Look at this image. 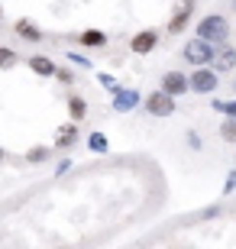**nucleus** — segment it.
Segmentation results:
<instances>
[{
    "label": "nucleus",
    "instance_id": "nucleus-2",
    "mask_svg": "<svg viewBox=\"0 0 236 249\" xmlns=\"http://www.w3.org/2000/svg\"><path fill=\"white\" fill-rule=\"evenodd\" d=\"M214 42H207V39H200V36H194V39H188L184 42V49H182V55H184V62H191L194 68L198 65H210L214 62Z\"/></svg>",
    "mask_w": 236,
    "mask_h": 249
},
{
    "label": "nucleus",
    "instance_id": "nucleus-1",
    "mask_svg": "<svg viewBox=\"0 0 236 249\" xmlns=\"http://www.w3.org/2000/svg\"><path fill=\"white\" fill-rule=\"evenodd\" d=\"M198 36L207 39V42H214V46L227 42L230 39V19L223 17V13H207V17L198 23Z\"/></svg>",
    "mask_w": 236,
    "mask_h": 249
},
{
    "label": "nucleus",
    "instance_id": "nucleus-21",
    "mask_svg": "<svg viewBox=\"0 0 236 249\" xmlns=\"http://www.w3.org/2000/svg\"><path fill=\"white\" fill-rule=\"evenodd\" d=\"M55 81L72 84V81H74V71H72V68H55Z\"/></svg>",
    "mask_w": 236,
    "mask_h": 249
},
{
    "label": "nucleus",
    "instance_id": "nucleus-26",
    "mask_svg": "<svg viewBox=\"0 0 236 249\" xmlns=\"http://www.w3.org/2000/svg\"><path fill=\"white\" fill-rule=\"evenodd\" d=\"M0 19H3V7H0Z\"/></svg>",
    "mask_w": 236,
    "mask_h": 249
},
{
    "label": "nucleus",
    "instance_id": "nucleus-17",
    "mask_svg": "<svg viewBox=\"0 0 236 249\" xmlns=\"http://www.w3.org/2000/svg\"><path fill=\"white\" fill-rule=\"evenodd\" d=\"M52 156V146H33L26 152V162H33V165H39V162H46V159Z\"/></svg>",
    "mask_w": 236,
    "mask_h": 249
},
{
    "label": "nucleus",
    "instance_id": "nucleus-19",
    "mask_svg": "<svg viewBox=\"0 0 236 249\" xmlns=\"http://www.w3.org/2000/svg\"><path fill=\"white\" fill-rule=\"evenodd\" d=\"M214 110H220L223 117H236V101H214Z\"/></svg>",
    "mask_w": 236,
    "mask_h": 249
},
{
    "label": "nucleus",
    "instance_id": "nucleus-29",
    "mask_svg": "<svg viewBox=\"0 0 236 249\" xmlns=\"http://www.w3.org/2000/svg\"><path fill=\"white\" fill-rule=\"evenodd\" d=\"M233 7H236V3H233Z\"/></svg>",
    "mask_w": 236,
    "mask_h": 249
},
{
    "label": "nucleus",
    "instance_id": "nucleus-20",
    "mask_svg": "<svg viewBox=\"0 0 236 249\" xmlns=\"http://www.w3.org/2000/svg\"><path fill=\"white\" fill-rule=\"evenodd\" d=\"M97 84H100V88H107L110 94H113V91L120 88V84H117V78H113V74H104V71L97 74Z\"/></svg>",
    "mask_w": 236,
    "mask_h": 249
},
{
    "label": "nucleus",
    "instance_id": "nucleus-12",
    "mask_svg": "<svg viewBox=\"0 0 236 249\" xmlns=\"http://www.w3.org/2000/svg\"><path fill=\"white\" fill-rule=\"evenodd\" d=\"M26 65H29V71H36L39 78H55V68H58V65H55L52 58H46V55H33Z\"/></svg>",
    "mask_w": 236,
    "mask_h": 249
},
{
    "label": "nucleus",
    "instance_id": "nucleus-4",
    "mask_svg": "<svg viewBox=\"0 0 236 249\" xmlns=\"http://www.w3.org/2000/svg\"><path fill=\"white\" fill-rule=\"evenodd\" d=\"M188 84H191L194 94H214L217 84H220V78H217V71H214L210 65H198L194 74H188Z\"/></svg>",
    "mask_w": 236,
    "mask_h": 249
},
{
    "label": "nucleus",
    "instance_id": "nucleus-27",
    "mask_svg": "<svg viewBox=\"0 0 236 249\" xmlns=\"http://www.w3.org/2000/svg\"><path fill=\"white\" fill-rule=\"evenodd\" d=\"M233 94H236V81H233Z\"/></svg>",
    "mask_w": 236,
    "mask_h": 249
},
{
    "label": "nucleus",
    "instance_id": "nucleus-5",
    "mask_svg": "<svg viewBox=\"0 0 236 249\" xmlns=\"http://www.w3.org/2000/svg\"><path fill=\"white\" fill-rule=\"evenodd\" d=\"M139 104H143V94H139L136 88H117V91H113V110L117 113L136 110Z\"/></svg>",
    "mask_w": 236,
    "mask_h": 249
},
{
    "label": "nucleus",
    "instance_id": "nucleus-18",
    "mask_svg": "<svg viewBox=\"0 0 236 249\" xmlns=\"http://www.w3.org/2000/svg\"><path fill=\"white\" fill-rule=\"evenodd\" d=\"M220 139L223 142H236V117H227L220 123Z\"/></svg>",
    "mask_w": 236,
    "mask_h": 249
},
{
    "label": "nucleus",
    "instance_id": "nucleus-28",
    "mask_svg": "<svg viewBox=\"0 0 236 249\" xmlns=\"http://www.w3.org/2000/svg\"><path fill=\"white\" fill-rule=\"evenodd\" d=\"M0 159H3V149H0Z\"/></svg>",
    "mask_w": 236,
    "mask_h": 249
},
{
    "label": "nucleus",
    "instance_id": "nucleus-13",
    "mask_svg": "<svg viewBox=\"0 0 236 249\" xmlns=\"http://www.w3.org/2000/svg\"><path fill=\"white\" fill-rule=\"evenodd\" d=\"M68 117H72L74 123H81L84 117H88V101H84L81 94H72V97H68Z\"/></svg>",
    "mask_w": 236,
    "mask_h": 249
},
{
    "label": "nucleus",
    "instance_id": "nucleus-22",
    "mask_svg": "<svg viewBox=\"0 0 236 249\" xmlns=\"http://www.w3.org/2000/svg\"><path fill=\"white\" fill-rule=\"evenodd\" d=\"M68 62H72V65H78V68H91V62H88L84 55H78V52H68Z\"/></svg>",
    "mask_w": 236,
    "mask_h": 249
},
{
    "label": "nucleus",
    "instance_id": "nucleus-8",
    "mask_svg": "<svg viewBox=\"0 0 236 249\" xmlns=\"http://www.w3.org/2000/svg\"><path fill=\"white\" fill-rule=\"evenodd\" d=\"M162 91H168L172 97H184V94L191 91L188 74H184V71H165L162 74Z\"/></svg>",
    "mask_w": 236,
    "mask_h": 249
},
{
    "label": "nucleus",
    "instance_id": "nucleus-16",
    "mask_svg": "<svg viewBox=\"0 0 236 249\" xmlns=\"http://www.w3.org/2000/svg\"><path fill=\"white\" fill-rule=\"evenodd\" d=\"M17 62H19V55L13 52V49H10V46H0V68H3V71L17 68Z\"/></svg>",
    "mask_w": 236,
    "mask_h": 249
},
{
    "label": "nucleus",
    "instance_id": "nucleus-6",
    "mask_svg": "<svg viewBox=\"0 0 236 249\" xmlns=\"http://www.w3.org/2000/svg\"><path fill=\"white\" fill-rule=\"evenodd\" d=\"M74 146H78V123L68 120V123L58 126V133H55V139H52V149L55 152H68V149H74Z\"/></svg>",
    "mask_w": 236,
    "mask_h": 249
},
{
    "label": "nucleus",
    "instance_id": "nucleus-25",
    "mask_svg": "<svg viewBox=\"0 0 236 249\" xmlns=\"http://www.w3.org/2000/svg\"><path fill=\"white\" fill-rule=\"evenodd\" d=\"M188 142H191L194 149H200V136H198V133H188Z\"/></svg>",
    "mask_w": 236,
    "mask_h": 249
},
{
    "label": "nucleus",
    "instance_id": "nucleus-3",
    "mask_svg": "<svg viewBox=\"0 0 236 249\" xmlns=\"http://www.w3.org/2000/svg\"><path fill=\"white\" fill-rule=\"evenodd\" d=\"M178 97H172V94L168 91H162V88H159V91H152L149 94V97H145V113H149V117H172L175 113V107H178Z\"/></svg>",
    "mask_w": 236,
    "mask_h": 249
},
{
    "label": "nucleus",
    "instance_id": "nucleus-23",
    "mask_svg": "<svg viewBox=\"0 0 236 249\" xmlns=\"http://www.w3.org/2000/svg\"><path fill=\"white\" fill-rule=\"evenodd\" d=\"M236 191V168L227 175V181H223V194H233Z\"/></svg>",
    "mask_w": 236,
    "mask_h": 249
},
{
    "label": "nucleus",
    "instance_id": "nucleus-10",
    "mask_svg": "<svg viewBox=\"0 0 236 249\" xmlns=\"http://www.w3.org/2000/svg\"><path fill=\"white\" fill-rule=\"evenodd\" d=\"M210 68H214V71H233L236 68V49H230L227 42H220V49L217 52H214V62H210Z\"/></svg>",
    "mask_w": 236,
    "mask_h": 249
},
{
    "label": "nucleus",
    "instance_id": "nucleus-11",
    "mask_svg": "<svg viewBox=\"0 0 236 249\" xmlns=\"http://www.w3.org/2000/svg\"><path fill=\"white\" fill-rule=\"evenodd\" d=\"M19 39H26V42H42V29L33 23V19H17V26H13Z\"/></svg>",
    "mask_w": 236,
    "mask_h": 249
},
{
    "label": "nucleus",
    "instance_id": "nucleus-9",
    "mask_svg": "<svg viewBox=\"0 0 236 249\" xmlns=\"http://www.w3.org/2000/svg\"><path fill=\"white\" fill-rule=\"evenodd\" d=\"M194 3H198V0H182V7L172 13V19H168V33H172V36H178L182 29H188V19H191V13H194Z\"/></svg>",
    "mask_w": 236,
    "mask_h": 249
},
{
    "label": "nucleus",
    "instance_id": "nucleus-24",
    "mask_svg": "<svg viewBox=\"0 0 236 249\" xmlns=\"http://www.w3.org/2000/svg\"><path fill=\"white\" fill-rule=\"evenodd\" d=\"M68 165H72V159H62V162H58V168H55V175H65V172H68Z\"/></svg>",
    "mask_w": 236,
    "mask_h": 249
},
{
    "label": "nucleus",
    "instance_id": "nucleus-15",
    "mask_svg": "<svg viewBox=\"0 0 236 249\" xmlns=\"http://www.w3.org/2000/svg\"><path fill=\"white\" fill-rule=\"evenodd\" d=\"M88 149L97 152V156H104V152L110 149V139L104 136V133H91V136H88Z\"/></svg>",
    "mask_w": 236,
    "mask_h": 249
},
{
    "label": "nucleus",
    "instance_id": "nucleus-7",
    "mask_svg": "<svg viewBox=\"0 0 236 249\" xmlns=\"http://www.w3.org/2000/svg\"><path fill=\"white\" fill-rule=\"evenodd\" d=\"M155 46H159L155 29H139L136 36L129 39V52H136V55H149V52H155Z\"/></svg>",
    "mask_w": 236,
    "mask_h": 249
},
{
    "label": "nucleus",
    "instance_id": "nucleus-14",
    "mask_svg": "<svg viewBox=\"0 0 236 249\" xmlns=\"http://www.w3.org/2000/svg\"><path fill=\"white\" fill-rule=\"evenodd\" d=\"M78 42H81L84 49H100V46H107V33H100V29H84L81 36H78Z\"/></svg>",
    "mask_w": 236,
    "mask_h": 249
}]
</instances>
